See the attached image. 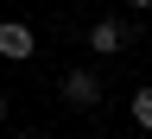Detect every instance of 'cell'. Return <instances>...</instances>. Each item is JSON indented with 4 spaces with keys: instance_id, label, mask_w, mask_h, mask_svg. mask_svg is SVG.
I'll return each mask as SVG.
<instances>
[{
    "instance_id": "cell-1",
    "label": "cell",
    "mask_w": 152,
    "mask_h": 139,
    "mask_svg": "<svg viewBox=\"0 0 152 139\" xmlns=\"http://www.w3.org/2000/svg\"><path fill=\"white\" fill-rule=\"evenodd\" d=\"M64 101L70 108H95V101H102V76H95V70H70L64 76Z\"/></svg>"
},
{
    "instance_id": "cell-3",
    "label": "cell",
    "mask_w": 152,
    "mask_h": 139,
    "mask_svg": "<svg viewBox=\"0 0 152 139\" xmlns=\"http://www.w3.org/2000/svg\"><path fill=\"white\" fill-rule=\"evenodd\" d=\"M121 44H127V25H121V19H95V25H89V51L95 57H114Z\"/></svg>"
},
{
    "instance_id": "cell-6",
    "label": "cell",
    "mask_w": 152,
    "mask_h": 139,
    "mask_svg": "<svg viewBox=\"0 0 152 139\" xmlns=\"http://www.w3.org/2000/svg\"><path fill=\"white\" fill-rule=\"evenodd\" d=\"M0 127H7V95H0Z\"/></svg>"
},
{
    "instance_id": "cell-5",
    "label": "cell",
    "mask_w": 152,
    "mask_h": 139,
    "mask_svg": "<svg viewBox=\"0 0 152 139\" xmlns=\"http://www.w3.org/2000/svg\"><path fill=\"white\" fill-rule=\"evenodd\" d=\"M127 7H133V13H146V7H152V0H127Z\"/></svg>"
},
{
    "instance_id": "cell-4",
    "label": "cell",
    "mask_w": 152,
    "mask_h": 139,
    "mask_svg": "<svg viewBox=\"0 0 152 139\" xmlns=\"http://www.w3.org/2000/svg\"><path fill=\"white\" fill-rule=\"evenodd\" d=\"M133 120L152 133V89H133Z\"/></svg>"
},
{
    "instance_id": "cell-2",
    "label": "cell",
    "mask_w": 152,
    "mask_h": 139,
    "mask_svg": "<svg viewBox=\"0 0 152 139\" xmlns=\"http://www.w3.org/2000/svg\"><path fill=\"white\" fill-rule=\"evenodd\" d=\"M32 51H38L32 25H19V19H7V25H0V57H7V63H26Z\"/></svg>"
}]
</instances>
